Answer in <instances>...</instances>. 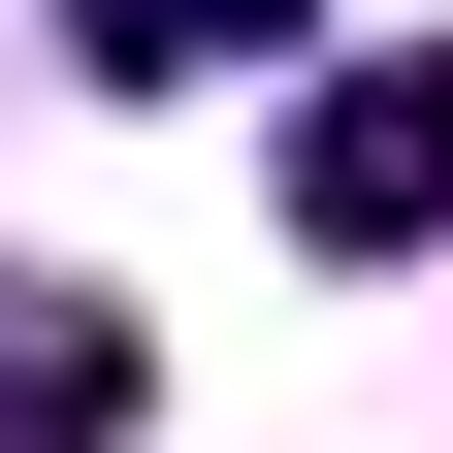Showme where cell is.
<instances>
[{
  "mask_svg": "<svg viewBox=\"0 0 453 453\" xmlns=\"http://www.w3.org/2000/svg\"><path fill=\"white\" fill-rule=\"evenodd\" d=\"M421 226H453V33H388L292 97V259H421Z\"/></svg>",
  "mask_w": 453,
  "mask_h": 453,
  "instance_id": "6da1fadb",
  "label": "cell"
},
{
  "mask_svg": "<svg viewBox=\"0 0 453 453\" xmlns=\"http://www.w3.org/2000/svg\"><path fill=\"white\" fill-rule=\"evenodd\" d=\"M0 453H130V292L0 259Z\"/></svg>",
  "mask_w": 453,
  "mask_h": 453,
  "instance_id": "7a4b0ae2",
  "label": "cell"
},
{
  "mask_svg": "<svg viewBox=\"0 0 453 453\" xmlns=\"http://www.w3.org/2000/svg\"><path fill=\"white\" fill-rule=\"evenodd\" d=\"M259 33H324V0H65L97 97H195V65H259Z\"/></svg>",
  "mask_w": 453,
  "mask_h": 453,
  "instance_id": "3957f363",
  "label": "cell"
}]
</instances>
